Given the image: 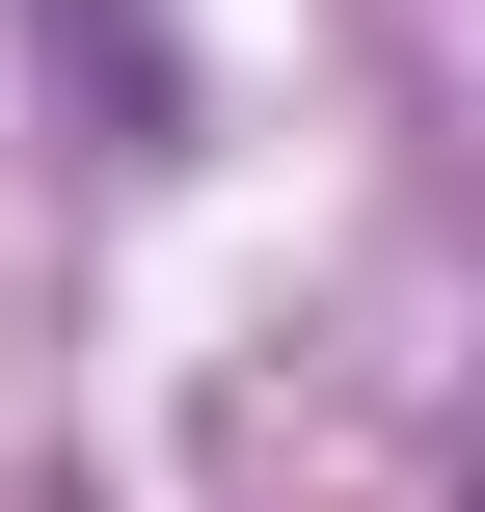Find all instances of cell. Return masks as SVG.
Instances as JSON below:
<instances>
[{"instance_id":"obj_1","label":"cell","mask_w":485,"mask_h":512,"mask_svg":"<svg viewBox=\"0 0 485 512\" xmlns=\"http://www.w3.org/2000/svg\"><path fill=\"white\" fill-rule=\"evenodd\" d=\"M54 81H108V135L162 162V27H135V0H54Z\"/></svg>"}]
</instances>
